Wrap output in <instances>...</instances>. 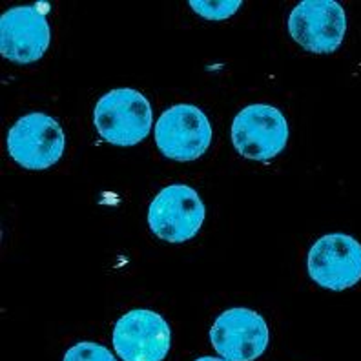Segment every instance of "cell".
I'll use <instances>...</instances> for the list:
<instances>
[{
    "label": "cell",
    "instance_id": "1",
    "mask_svg": "<svg viewBox=\"0 0 361 361\" xmlns=\"http://www.w3.org/2000/svg\"><path fill=\"white\" fill-rule=\"evenodd\" d=\"M93 123L106 142L115 146H133L150 133V102L137 90H114L99 99L93 111Z\"/></svg>",
    "mask_w": 361,
    "mask_h": 361
},
{
    "label": "cell",
    "instance_id": "2",
    "mask_svg": "<svg viewBox=\"0 0 361 361\" xmlns=\"http://www.w3.org/2000/svg\"><path fill=\"white\" fill-rule=\"evenodd\" d=\"M232 142L248 161H272L288 142V123L278 108L250 104L243 108L232 123Z\"/></svg>",
    "mask_w": 361,
    "mask_h": 361
},
{
    "label": "cell",
    "instance_id": "3",
    "mask_svg": "<svg viewBox=\"0 0 361 361\" xmlns=\"http://www.w3.org/2000/svg\"><path fill=\"white\" fill-rule=\"evenodd\" d=\"M8 154L26 170H46L59 163L66 137L61 124L46 114H27L8 133Z\"/></svg>",
    "mask_w": 361,
    "mask_h": 361
},
{
    "label": "cell",
    "instance_id": "4",
    "mask_svg": "<svg viewBox=\"0 0 361 361\" xmlns=\"http://www.w3.org/2000/svg\"><path fill=\"white\" fill-rule=\"evenodd\" d=\"M155 142L164 157L177 163L195 161L212 142L210 121L197 106L176 104L159 117Z\"/></svg>",
    "mask_w": 361,
    "mask_h": 361
},
{
    "label": "cell",
    "instance_id": "5",
    "mask_svg": "<svg viewBox=\"0 0 361 361\" xmlns=\"http://www.w3.org/2000/svg\"><path fill=\"white\" fill-rule=\"evenodd\" d=\"M204 223V204L194 188L170 185L152 201L148 225L159 239L185 243L195 238Z\"/></svg>",
    "mask_w": 361,
    "mask_h": 361
},
{
    "label": "cell",
    "instance_id": "6",
    "mask_svg": "<svg viewBox=\"0 0 361 361\" xmlns=\"http://www.w3.org/2000/svg\"><path fill=\"white\" fill-rule=\"evenodd\" d=\"M288 33L310 53H332L347 33V15L334 0H305L292 9Z\"/></svg>",
    "mask_w": 361,
    "mask_h": 361
},
{
    "label": "cell",
    "instance_id": "7",
    "mask_svg": "<svg viewBox=\"0 0 361 361\" xmlns=\"http://www.w3.org/2000/svg\"><path fill=\"white\" fill-rule=\"evenodd\" d=\"M111 339L123 361H163L172 347V331L157 312L135 309L115 323Z\"/></svg>",
    "mask_w": 361,
    "mask_h": 361
},
{
    "label": "cell",
    "instance_id": "8",
    "mask_svg": "<svg viewBox=\"0 0 361 361\" xmlns=\"http://www.w3.org/2000/svg\"><path fill=\"white\" fill-rule=\"evenodd\" d=\"M309 276L329 290H347L361 279V245L347 233H329L309 252Z\"/></svg>",
    "mask_w": 361,
    "mask_h": 361
},
{
    "label": "cell",
    "instance_id": "9",
    "mask_svg": "<svg viewBox=\"0 0 361 361\" xmlns=\"http://www.w3.org/2000/svg\"><path fill=\"white\" fill-rule=\"evenodd\" d=\"M212 347L226 361H254L269 347V326L250 309H230L212 325Z\"/></svg>",
    "mask_w": 361,
    "mask_h": 361
},
{
    "label": "cell",
    "instance_id": "10",
    "mask_svg": "<svg viewBox=\"0 0 361 361\" xmlns=\"http://www.w3.org/2000/svg\"><path fill=\"white\" fill-rule=\"evenodd\" d=\"M49 40V24L37 6H18L0 18V49L8 61L37 62L48 49Z\"/></svg>",
    "mask_w": 361,
    "mask_h": 361
},
{
    "label": "cell",
    "instance_id": "11",
    "mask_svg": "<svg viewBox=\"0 0 361 361\" xmlns=\"http://www.w3.org/2000/svg\"><path fill=\"white\" fill-rule=\"evenodd\" d=\"M190 6L195 13L208 20H225L238 11L241 2L239 0H201V2L194 0L190 2Z\"/></svg>",
    "mask_w": 361,
    "mask_h": 361
},
{
    "label": "cell",
    "instance_id": "12",
    "mask_svg": "<svg viewBox=\"0 0 361 361\" xmlns=\"http://www.w3.org/2000/svg\"><path fill=\"white\" fill-rule=\"evenodd\" d=\"M64 361H117L106 347L92 341H82L70 348Z\"/></svg>",
    "mask_w": 361,
    "mask_h": 361
},
{
    "label": "cell",
    "instance_id": "13",
    "mask_svg": "<svg viewBox=\"0 0 361 361\" xmlns=\"http://www.w3.org/2000/svg\"><path fill=\"white\" fill-rule=\"evenodd\" d=\"M195 361H226L223 360V357H214V356H204V357H199V360Z\"/></svg>",
    "mask_w": 361,
    "mask_h": 361
}]
</instances>
